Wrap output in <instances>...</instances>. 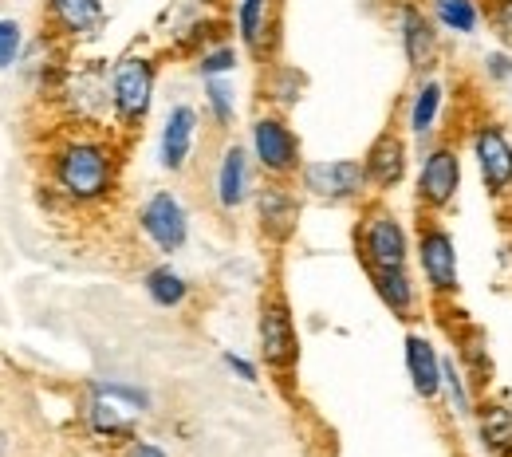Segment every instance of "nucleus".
Segmentation results:
<instances>
[{
	"label": "nucleus",
	"instance_id": "obj_31",
	"mask_svg": "<svg viewBox=\"0 0 512 457\" xmlns=\"http://www.w3.org/2000/svg\"><path fill=\"white\" fill-rule=\"evenodd\" d=\"M245 64H249L245 48H241L233 36H221V40H213L205 52L193 56L190 75L197 79V83H201V79H233Z\"/></svg>",
	"mask_w": 512,
	"mask_h": 457
},
{
	"label": "nucleus",
	"instance_id": "obj_26",
	"mask_svg": "<svg viewBox=\"0 0 512 457\" xmlns=\"http://www.w3.org/2000/svg\"><path fill=\"white\" fill-rule=\"evenodd\" d=\"M465 430L477 457H512V402L505 394L489 391Z\"/></svg>",
	"mask_w": 512,
	"mask_h": 457
},
{
	"label": "nucleus",
	"instance_id": "obj_4",
	"mask_svg": "<svg viewBox=\"0 0 512 457\" xmlns=\"http://www.w3.org/2000/svg\"><path fill=\"white\" fill-rule=\"evenodd\" d=\"M465 170H469V162H465L457 134H442V138L418 146L414 174H410V205L430 217H449L465 194Z\"/></svg>",
	"mask_w": 512,
	"mask_h": 457
},
{
	"label": "nucleus",
	"instance_id": "obj_17",
	"mask_svg": "<svg viewBox=\"0 0 512 457\" xmlns=\"http://www.w3.org/2000/svg\"><path fill=\"white\" fill-rule=\"evenodd\" d=\"M304 201L296 182H280V178H264L256 186L253 205H249V217H253L256 237L268 245V249H288L300 233V221H304Z\"/></svg>",
	"mask_w": 512,
	"mask_h": 457
},
{
	"label": "nucleus",
	"instance_id": "obj_33",
	"mask_svg": "<svg viewBox=\"0 0 512 457\" xmlns=\"http://www.w3.org/2000/svg\"><path fill=\"white\" fill-rule=\"evenodd\" d=\"M28 52V28L20 16H0V75L16 71Z\"/></svg>",
	"mask_w": 512,
	"mask_h": 457
},
{
	"label": "nucleus",
	"instance_id": "obj_1",
	"mask_svg": "<svg viewBox=\"0 0 512 457\" xmlns=\"http://www.w3.org/2000/svg\"><path fill=\"white\" fill-rule=\"evenodd\" d=\"M127 138L107 127H67L44 150V190L71 213H99L123 194Z\"/></svg>",
	"mask_w": 512,
	"mask_h": 457
},
{
	"label": "nucleus",
	"instance_id": "obj_11",
	"mask_svg": "<svg viewBox=\"0 0 512 457\" xmlns=\"http://www.w3.org/2000/svg\"><path fill=\"white\" fill-rule=\"evenodd\" d=\"M453 111H457V83L442 67L438 71H422V75H410V87L402 91L398 127L410 134L414 146H426V142L449 134Z\"/></svg>",
	"mask_w": 512,
	"mask_h": 457
},
{
	"label": "nucleus",
	"instance_id": "obj_2",
	"mask_svg": "<svg viewBox=\"0 0 512 457\" xmlns=\"http://www.w3.org/2000/svg\"><path fill=\"white\" fill-rule=\"evenodd\" d=\"M154 391L138 379H119V375H95L83 383L79 402H75V418L79 430L103 446V450H119L134 434H142V422L154 414Z\"/></svg>",
	"mask_w": 512,
	"mask_h": 457
},
{
	"label": "nucleus",
	"instance_id": "obj_10",
	"mask_svg": "<svg viewBox=\"0 0 512 457\" xmlns=\"http://www.w3.org/2000/svg\"><path fill=\"white\" fill-rule=\"evenodd\" d=\"M245 146L253 154L260 178H280V182H296L300 166L308 162L304 154V138L296 131V123L284 111L272 107H256L245 119Z\"/></svg>",
	"mask_w": 512,
	"mask_h": 457
},
{
	"label": "nucleus",
	"instance_id": "obj_6",
	"mask_svg": "<svg viewBox=\"0 0 512 457\" xmlns=\"http://www.w3.org/2000/svg\"><path fill=\"white\" fill-rule=\"evenodd\" d=\"M414 272L430 296V304L438 312L457 308L461 304V245H457V233L446 217H430V213H418L414 221Z\"/></svg>",
	"mask_w": 512,
	"mask_h": 457
},
{
	"label": "nucleus",
	"instance_id": "obj_37",
	"mask_svg": "<svg viewBox=\"0 0 512 457\" xmlns=\"http://www.w3.org/2000/svg\"><path fill=\"white\" fill-rule=\"evenodd\" d=\"M8 454H12V442H8V434L0 430V457H8Z\"/></svg>",
	"mask_w": 512,
	"mask_h": 457
},
{
	"label": "nucleus",
	"instance_id": "obj_9",
	"mask_svg": "<svg viewBox=\"0 0 512 457\" xmlns=\"http://www.w3.org/2000/svg\"><path fill=\"white\" fill-rule=\"evenodd\" d=\"M256 359L260 367L276 379V383H292L304 359V335H300V320L288 304V296L280 288L264 292L256 304Z\"/></svg>",
	"mask_w": 512,
	"mask_h": 457
},
{
	"label": "nucleus",
	"instance_id": "obj_15",
	"mask_svg": "<svg viewBox=\"0 0 512 457\" xmlns=\"http://www.w3.org/2000/svg\"><path fill=\"white\" fill-rule=\"evenodd\" d=\"M386 24L394 32V44H398V56L410 75H422V71H438L446 64V36L442 28L434 24L426 0H386Z\"/></svg>",
	"mask_w": 512,
	"mask_h": 457
},
{
	"label": "nucleus",
	"instance_id": "obj_19",
	"mask_svg": "<svg viewBox=\"0 0 512 457\" xmlns=\"http://www.w3.org/2000/svg\"><path fill=\"white\" fill-rule=\"evenodd\" d=\"M229 36L245 48L249 64L264 67L280 60V0H229L225 4Z\"/></svg>",
	"mask_w": 512,
	"mask_h": 457
},
{
	"label": "nucleus",
	"instance_id": "obj_16",
	"mask_svg": "<svg viewBox=\"0 0 512 457\" xmlns=\"http://www.w3.org/2000/svg\"><path fill=\"white\" fill-rule=\"evenodd\" d=\"M300 194L327 209H359L371 201L363 158H308L296 174Z\"/></svg>",
	"mask_w": 512,
	"mask_h": 457
},
{
	"label": "nucleus",
	"instance_id": "obj_21",
	"mask_svg": "<svg viewBox=\"0 0 512 457\" xmlns=\"http://www.w3.org/2000/svg\"><path fill=\"white\" fill-rule=\"evenodd\" d=\"M446 359H449V347L434 327L414 324L402 331V371H406L410 394L418 402H426V406L438 402L442 379H446Z\"/></svg>",
	"mask_w": 512,
	"mask_h": 457
},
{
	"label": "nucleus",
	"instance_id": "obj_23",
	"mask_svg": "<svg viewBox=\"0 0 512 457\" xmlns=\"http://www.w3.org/2000/svg\"><path fill=\"white\" fill-rule=\"evenodd\" d=\"M367 284L375 292V300L383 304V312L402 327L422 324L430 316V296L414 272V264H398V268H375L367 272Z\"/></svg>",
	"mask_w": 512,
	"mask_h": 457
},
{
	"label": "nucleus",
	"instance_id": "obj_27",
	"mask_svg": "<svg viewBox=\"0 0 512 457\" xmlns=\"http://www.w3.org/2000/svg\"><path fill=\"white\" fill-rule=\"evenodd\" d=\"M308 71L300 64H288V60H272V64L260 67V79H256V95H260V107H272V111H284L292 115L304 99H308Z\"/></svg>",
	"mask_w": 512,
	"mask_h": 457
},
{
	"label": "nucleus",
	"instance_id": "obj_5",
	"mask_svg": "<svg viewBox=\"0 0 512 457\" xmlns=\"http://www.w3.org/2000/svg\"><path fill=\"white\" fill-rule=\"evenodd\" d=\"M351 249L363 272L398 268L414 261V221L386 197H371L355 209L351 225Z\"/></svg>",
	"mask_w": 512,
	"mask_h": 457
},
{
	"label": "nucleus",
	"instance_id": "obj_24",
	"mask_svg": "<svg viewBox=\"0 0 512 457\" xmlns=\"http://www.w3.org/2000/svg\"><path fill=\"white\" fill-rule=\"evenodd\" d=\"M446 347L449 355L473 375V383L489 394L497 383V355H493V335L489 327L469 320L461 312V320L453 316V308H446Z\"/></svg>",
	"mask_w": 512,
	"mask_h": 457
},
{
	"label": "nucleus",
	"instance_id": "obj_30",
	"mask_svg": "<svg viewBox=\"0 0 512 457\" xmlns=\"http://www.w3.org/2000/svg\"><path fill=\"white\" fill-rule=\"evenodd\" d=\"M449 44H477L485 36V0H426Z\"/></svg>",
	"mask_w": 512,
	"mask_h": 457
},
{
	"label": "nucleus",
	"instance_id": "obj_36",
	"mask_svg": "<svg viewBox=\"0 0 512 457\" xmlns=\"http://www.w3.org/2000/svg\"><path fill=\"white\" fill-rule=\"evenodd\" d=\"M111 457H174L158 438H150V434H134L130 442H123L119 450H111Z\"/></svg>",
	"mask_w": 512,
	"mask_h": 457
},
{
	"label": "nucleus",
	"instance_id": "obj_20",
	"mask_svg": "<svg viewBox=\"0 0 512 457\" xmlns=\"http://www.w3.org/2000/svg\"><path fill=\"white\" fill-rule=\"evenodd\" d=\"M166 32V52L186 60L190 64L197 52H205L213 40L229 36V20H225V8H213V4H201V0H178L166 8L162 16Z\"/></svg>",
	"mask_w": 512,
	"mask_h": 457
},
{
	"label": "nucleus",
	"instance_id": "obj_13",
	"mask_svg": "<svg viewBox=\"0 0 512 457\" xmlns=\"http://www.w3.org/2000/svg\"><path fill=\"white\" fill-rule=\"evenodd\" d=\"M67 127H107L111 131V60H71L52 91Z\"/></svg>",
	"mask_w": 512,
	"mask_h": 457
},
{
	"label": "nucleus",
	"instance_id": "obj_25",
	"mask_svg": "<svg viewBox=\"0 0 512 457\" xmlns=\"http://www.w3.org/2000/svg\"><path fill=\"white\" fill-rule=\"evenodd\" d=\"M138 288H142V296H146L150 308L170 312V316L174 312H186L193 300H197L193 276L186 268H178V261H170V257H154V261L146 264L138 272Z\"/></svg>",
	"mask_w": 512,
	"mask_h": 457
},
{
	"label": "nucleus",
	"instance_id": "obj_12",
	"mask_svg": "<svg viewBox=\"0 0 512 457\" xmlns=\"http://www.w3.org/2000/svg\"><path fill=\"white\" fill-rule=\"evenodd\" d=\"M260 170H256L253 154L245 146V138H221L213 158H209V170H205V201L213 205L217 217H241L249 213L253 194L260 186Z\"/></svg>",
	"mask_w": 512,
	"mask_h": 457
},
{
	"label": "nucleus",
	"instance_id": "obj_29",
	"mask_svg": "<svg viewBox=\"0 0 512 457\" xmlns=\"http://www.w3.org/2000/svg\"><path fill=\"white\" fill-rule=\"evenodd\" d=\"M481 398L485 391L473 383V375L449 355L446 359V379H442V394H438V414L446 418L449 426H457V430H465L469 422H473V414H477V406H481Z\"/></svg>",
	"mask_w": 512,
	"mask_h": 457
},
{
	"label": "nucleus",
	"instance_id": "obj_34",
	"mask_svg": "<svg viewBox=\"0 0 512 457\" xmlns=\"http://www.w3.org/2000/svg\"><path fill=\"white\" fill-rule=\"evenodd\" d=\"M221 367H225L229 379H237V383H245V387H260L264 367H260L256 355H245V351H237V347H225V351H221Z\"/></svg>",
	"mask_w": 512,
	"mask_h": 457
},
{
	"label": "nucleus",
	"instance_id": "obj_22",
	"mask_svg": "<svg viewBox=\"0 0 512 457\" xmlns=\"http://www.w3.org/2000/svg\"><path fill=\"white\" fill-rule=\"evenodd\" d=\"M40 20L48 36H56L64 48L75 52L103 40L111 24V4L107 0H40Z\"/></svg>",
	"mask_w": 512,
	"mask_h": 457
},
{
	"label": "nucleus",
	"instance_id": "obj_32",
	"mask_svg": "<svg viewBox=\"0 0 512 457\" xmlns=\"http://www.w3.org/2000/svg\"><path fill=\"white\" fill-rule=\"evenodd\" d=\"M477 83L485 91H512V52L501 48V44H489L481 56H477Z\"/></svg>",
	"mask_w": 512,
	"mask_h": 457
},
{
	"label": "nucleus",
	"instance_id": "obj_18",
	"mask_svg": "<svg viewBox=\"0 0 512 457\" xmlns=\"http://www.w3.org/2000/svg\"><path fill=\"white\" fill-rule=\"evenodd\" d=\"M414 154L418 146L410 142V134L402 131L398 123H390L383 131L367 142V150L359 154L363 158V170H367V182H371V197H394L402 190H410V174H414Z\"/></svg>",
	"mask_w": 512,
	"mask_h": 457
},
{
	"label": "nucleus",
	"instance_id": "obj_28",
	"mask_svg": "<svg viewBox=\"0 0 512 457\" xmlns=\"http://www.w3.org/2000/svg\"><path fill=\"white\" fill-rule=\"evenodd\" d=\"M201 115H205V127L217 134V138H233L237 127H241V83L237 75L233 79H201Z\"/></svg>",
	"mask_w": 512,
	"mask_h": 457
},
{
	"label": "nucleus",
	"instance_id": "obj_35",
	"mask_svg": "<svg viewBox=\"0 0 512 457\" xmlns=\"http://www.w3.org/2000/svg\"><path fill=\"white\" fill-rule=\"evenodd\" d=\"M485 32L512 52V0H485Z\"/></svg>",
	"mask_w": 512,
	"mask_h": 457
},
{
	"label": "nucleus",
	"instance_id": "obj_7",
	"mask_svg": "<svg viewBox=\"0 0 512 457\" xmlns=\"http://www.w3.org/2000/svg\"><path fill=\"white\" fill-rule=\"evenodd\" d=\"M461 150L493 205H512V127L489 111H473L461 123Z\"/></svg>",
	"mask_w": 512,
	"mask_h": 457
},
{
	"label": "nucleus",
	"instance_id": "obj_38",
	"mask_svg": "<svg viewBox=\"0 0 512 457\" xmlns=\"http://www.w3.org/2000/svg\"><path fill=\"white\" fill-rule=\"evenodd\" d=\"M201 4H213V8H225L229 0H201Z\"/></svg>",
	"mask_w": 512,
	"mask_h": 457
},
{
	"label": "nucleus",
	"instance_id": "obj_3",
	"mask_svg": "<svg viewBox=\"0 0 512 457\" xmlns=\"http://www.w3.org/2000/svg\"><path fill=\"white\" fill-rule=\"evenodd\" d=\"M162 95V56L150 48H127L111 60V131L138 138L150 127Z\"/></svg>",
	"mask_w": 512,
	"mask_h": 457
},
{
	"label": "nucleus",
	"instance_id": "obj_14",
	"mask_svg": "<svg viewBox=\"0 0 512 457\" xmlns=\"http://www.w3.org/2000/svg\"><path fill=\"white\" fill-rule=\"evenodd\" d=\"M205 115L193 99H170L162 119H158V131H154V166L166 174V178H190L193 166H197V154H201V142H205Z\"/></svg>",
	"mask_w": 512,
	"mask_h": 457
},
{
	"label": "nucleus",
	"instance_id": "obj_8",
	"mask_svg": "<svg viewBox=\"0 0 512 457\" xmlns=\"http://www.w3.org/2000/svg\"><path fill=\"white\" fill-rule=\"evenodd\" d=\"M134 233L154 257L178 261L193 241V205L178 186H150L134 201Z\"/></svg>",
	"mask_w": 512,
	"mask_h": 457
}]
</instances>
